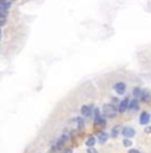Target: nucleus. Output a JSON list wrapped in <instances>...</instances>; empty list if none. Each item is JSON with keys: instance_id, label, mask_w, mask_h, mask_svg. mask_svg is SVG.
<instances>
[{"instance_id": "nucleus-1", "label": "nucleus", "mask_w": 151, "mask_h": 153, "mask_svg": "<svg viewBox=\"0 0 151 153\" xmlns=\"http://www.w3.org/2000/svg\"><path fill=\"white\" fill-rule=\"evenodd\" d=\"M118 113V109L114 104H105L104 108H102V115L107 118H114Z\"/></svg>"}, {"instance_id": "nucleus-2", "label": "nucleus", "mask_w": 151, "mask_h": 153, "mask_svg": "<svg viewBox=\"0 0 151 153\" xmlns=\"http://www.w3.org/2000/svg\"><path fill=\"white\" fill-rule=\"evenodd\" d=\"M93 109H94V105L93 104H89V105H82L81 107V115L82 117L88 118L93 116Z\"/></svg>"}, {"instance_id": "nucleus-3", "label": "nucleus", "mask_w": 151, "mask_h": 153, "mask_svg": "<svg viewBox=\"0 0 151 153\" xmlns=\"http://www.w3.org/2000/svg\"><path fill=\"white\" fill-rule=\"evenodd\" d=\"M93 116H94V125L98 124H105V120H102V112L99 110V108H94L93 109Z\"/></svg>"}, {"instance_id": "nucleus-4", "label": "nucleus", "mask_w": 151, "mask_h": 153, "mask_svg": "<svg viewBox=\"0 0 151 153\" xmlns=\"http://www.w3.org/2000/svg\"><path fill=\"white\" fill-rule=\"evenodd\" d=\"M122 136L125 138H131L133 136H135V129L131 127H123L122 128Z\"/></svg>"}, {"instance_id": "nucleus-5", "label": "nucleus", "mask_w": 151, "mask_h": 153, "mask_svg": "<svg viewBox=\"0 0 151 153\" xmlns=\"http://www.w3.org/2000/svg\"><path fill=\"white\" fill-rule=\"evenodd\" d=\"M150 118H151V115L149 112H142L139 115V123H141V125H147L150 123Z\"/></svg>"}, {"instance_id": "nucleus-6", "label": "nucleus", "mask_w": 151, "mask_h": 153, "mask_svg": "<svg viewBox=\"0 0 151 153\" xmlns=\"http://www.w3.org/2000/svg\"><path fill=\"white\" fill-rule=\"evenodd\" d=\"M66 140H68V136H66V135H62L61 137H60L58 140H57L56 143L53 144V148H52V151H56V149L61 148V146L65 144V141H66Z\"/></svg>"}, {"instance_id": "nucleus-7", "label": "nucleus", "mask_w": 151, "mask_h": 153, "mask_svg": "<svg viewBox=\"0 0 151 153\" xmlns=\"http://www.w3.org/2000/svg\"><path fill=\"white\" fill-rule=\"evenodd\" d=\"M129 99H123V100H122V101H119V103H118V108H117V109H118V112H121V113H123V112H126V110H127V107H129Z\"/></svg>"}, {"instance_id": "nucleus-8", "label": "nucleus", "mask_w": 151, "mask_h": 153, "mask_svg": "<svg viewBox=\"0 0 151 153\" xmlns=\"http://www.w3.org/2000/svg\"><path fill=\"white\" fill-rule=\"evenodd\" d=\"M114 90H115L118 95H123L125 90H126V84L119 81V83H117L115 85H114Z\"/></svg>"}, {"instance_id": "nucleus-9", "label": "nucleus", "mask_w": 151, "mask_h": 153, "mask_svg": "<svg viewBox=\"0 0 151 153\" xmlns=\"http://www.w3.org/2000/svg\"><path fill=\"white\" fill-rule=\"evenodd\" d=\"M127 109L130 110V112H135V110L139 109V101L136 100V99H133L131 101H129V107H127Z\"/></svg>"}, {"instance_id": "nucleus-10", "label": "nucleus", "mask_w": 151, "mask_h": 153, "mask_svg": "<svg viewBox=\"0 0 151 153\" xmlns=\"http://www.w3.org/2000/svg\"><path fill=\"white\" fill-rule=\"evenodd\" d=\"M122 128H123V127L121 125V124H118V125H115L114 127V128L112 129V133H110V136H112V137H118L119 135H121V132H122Z\"/></svg>"}, {"instance_id": "nucleus-11", "label": "nucleus", "mask_w": 151, "mask_h": 153, "mask_svg": "<svg viewBox=\"0 0 151 153\" xmlns=\"http://www.w3.org/2000/svg\"><path fill=\"white\" fill-rule=\"evenodd\" d=\"M107 138H109V135H107L106 132H99L98 137H97V141H98L99 144H104V143L107 141Z\"/></svg>"}, {"instance_id": "nucleus-12", "label": "nucleus", "mask_w": 151, "mask_h": 153, "mask_svg": "<svg viewBox=\"0 0 151 153\" xmlns=\"http://www.w3.org/2000/svg\"><path fill=\"white\" fill-rule=\"evenodd\" d=\"M141 100L142 101H149L150 100V97H151V93L149 92L147 89H142V92H141Z\"/></svg>"}, {"instance_id": "nucleus-13", "label": "nucleus", "mask_w": 151, "mask_h": 153, "mask_svg": "<svg viewBox=\"0 0 151 153\" xmlns=\"http://www.w3.org/2000/svg\"><path fill=\"white\" fill-rule=\"evenodd\" d=\"M72 123H74V124H76L77 128H84V125H85L84 118H82V117H76V118H73Z\"/></svg>"}, {"instance_id": "nucleus-14", "label": "nucleus", "mask_w": 151, "mask_h": 153, "mask_svg": "<svg viewBox=\"0 0 151 153\" xmlns=\"http://www.w3.org/2000/svg\"><path fill=\"white\" fill-rule=\"evenodd\" d=\"M11 5H12V3L11 1H8V0H5L4 3H1V4H0V8H1V10H4V11H9V8H11Z\"/></svg>"}, {"instance_id": "nucleus-15", "label": "nucleus", "mask_w": 151, "mask_h": 153, "mask_svg": "<svg viewBox=\"0 0 151 153\" xmlns=\"http://www.w3.org/2000/svg\"><path fill=\"white\" fill-rule=\"evenodd\" d=\"M96 143H97V140H96L94 136H89V138L86 140V145L88 146H94Z\"/></svg>"}, {"instance_id": "nucleus-16", "label": "nucleus", "mask_w": 151, "mask_h": 153, "mask_svg": "<svg viewBox=\"0 0 151 153\" xmlns=\"http://www.w3.org/2000/svg\"><path fill=\"white\" fill-rule=\"evenodd\" d=\"M141 92H142V89L139 87H135L133 89V95H134V97H139L141 96Z\"/></svg>"}, {"instance_id": "nucleus-17", "label": "nucleus", "mask_w": 151, "mask_h": 153, "mask_svg": "<svg viewBox=\"0 0 151 153\" xmlns=\"http://www.w3.org/2000/svg\"><path fill=\"white\" fill-rule=\"evenodd\" d=\"M123 145L126 146V148H130V146L133 145L131 140H130V138H125V140H123Z\"/></svg>"}, {"instance_id": "nucleus-18", "label": "nucleus", "mask_w": 151, "mask_h": 153, "mask_svg": "<svg viewBox=\"0 0 151 153\" xmlns=\"http://www.w3.org/2000/svg\"><path fill=\"white\" fill-rule=\"evenodd\" d=\"M5 16H7V11H4V10L0 8V18H5Z\"/></svg>"}, {"instance_id": "nucleus-19", "label": "nucleus", "mask_w": 151, "mask_h": 153, "mask_svg": "<svg viewBox=\"0 0 151 153\" xmlns=\"http://www.w3.org/2000/svg\"><path fill=\"white\" fill-rule=\"evenodd\" d=\"M88 153H98L93 146H88Z\"/></svg>"}, {"instance_id": "nucleus-20", "label": "nucleus", "mask_w": 151, "mask_h": 153, "mask_svg": "<svg viewBox=\"0 0 151 153\" xmlns=\"http://www.w3.org/2000/svg\"><path fill=\"white\" fill-rule=\"evenodd\" d=\"M144 132H146V133H151V125H147L146 129H144Z\"/></svg>"}, {"instance_id": "nucleus-21", "label": "nucleus", "mask_w": 151, "mask_h": 153, "mask_svg": "<svg viewBox=\"0 0 151 153\" xmlns=\"http://www.w3.org/2000/svg\"><path fill=\"white\" fill-rule=\"evenodd\" d=\"M4 24H5L4 18H0V27H1V25H4Z\"/></svg>"}, {"instance_id": "nucleus-22", "label": "nucleus", "mask_w": 151, "mask_h": 153, "mask_svg": "<svg viewBox=\"0 0 151 153\" xmlns=\"http://www.w3.org/2000/svg\"><path fill=\"white\" fill-rule=\"evenodd\" d=\"M129 153H141V152H139V151H136V149H130Z\"/></svg>"}, {"instance_id": "nucleus-23", "label": "nucleus", "mask_w": 151, "mask_h": 153, "mask_svg": "<svg viewBox=\"0 0 151 153\" xmlns=\"http://www.w3.org/2000/svg\"><path fill=\"white\" fill-rule=\"evenodd\" d=\"M61 153H73V151H72V149H65V151L61 152Z\"/></svg>"}, {"instance_id": "nucleus-24", "label": "nucleus", "mask_w": 151, "mask_h": 153, "mask_svg": "<svg viewBox=\"0 0 151 153\" xmlns=\"http://www.w3.org/2000/svg\"><path fill=\"white\" fill-rule=\"evenodd\" d=\"M5 1V0H0V4H1V3H4Z\"/></svg>"}, {"instance_id": "nucleus-25", "label": "nucleus", "mask_w": 151, "mask_h": 153, "mask_svg": "<svg viewBox=\"0 0 151 153\" xmlns=\"http://www.w3.org/2000/svg\"><path fill=\"white\" fill-rule=\"evenodd\" d=\"M0 39H1V29H0Z\"/></svg>"}]
</instances>
